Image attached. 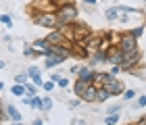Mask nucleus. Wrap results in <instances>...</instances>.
Returning <instances> with one entry per match:
<instances>
[{
    "label": "nucleus",
    "instance_id": "1",
    "mask_svg": "<svg viewBox=\"0 0 146 125\" xmlns=\"http://www.w3.org/2000/svg\"><path fill=\"white\" fill-rule=\"evenodd\" d=\"M54 13H56L58 23H61V25H71V23L77 21V6L73 4V2H67V4L56 6ZM61 25H58V27H61Z\"/></svg>",
    "mask_w": 146,
    "mask_h": 125
},
{
    "label": "nucleus",
    "instance_id": "2",
    "mask_svg": "<svg viewBox=\"0 0 146 125\" xmlns=\"http://www.w3.org/2000/svg\"><path fill=\"white\" fill-rule=\"evenodd\" d=\"M34 23L42 25V27H50V29H56L58 25H61L54 11H46V13H38V15H34Z\"/></svg>",
    "mask_w": 146,
    "mask_h": 125
},
{
    "label": "nucleus",
    "instance_id": "3",
    "mask_svg": "<svg viewBox=\"0 0 146 125\" xmlns=\"http://www.w3.org/2000/svg\"><path fill=\"white\" fill-rule=\"evenodd\" d=\"M71 31H73V42H86L92 36L90 34V27L86 23H82V21L71 23Z\"/></svg>",
    "mask_w": 146,
    "mask_h": 125
},
{
    "label": "nucleus",
    "instance_id": "4",
    "mask_svg": "<svg viewBox=\"0 0 146 125\" xmlns=\"http://www.w3.org/2000/svg\"><path fill=\"white\" fill-rule=\"evenodd\" d=\"M119 50H121L123 54H127V52H138V40L125 31V34H121V38H119Z\"/></svg>",
    "mask_w": 146,
    "mask_h": 125
},
{
    "label": "nucleus",
    "instance_id": "5",
    "mask_svg": "<svg viewBox=\"0 0 146 125\" xmlns=\"http://www.w3.org/2000/svg\"><path fill=\"white\" fill-rule=\"evenodd\" d=\"M138 65H140V50L123 54V61H121V69H123V71H134Z\"/></svg>",
    "mask_w": 146,
    "mask_h": 125
},
{
    "label": "nucleus",
    "instance_id": "6",
    "mask_svg": "<svg viewBox=\"0 0 146 125\" xmlns=\"http://www.w3.org/2000/svg\"><path fill=\"white\" fill-rule=\"evenodd\" d=\"M46 40H48V44H50V46H67V40H69V38H67L61 29L56 27V29H52L50 34L46 36Z\"/></svg>",
    "mask_w": 146,
    "mask_h": 125
},
{
    "label": "nucleus",
    "instance_id": "7",
    "mask_svg": "<svg viewBox=\"0 0 146 125\" xmlns=\"http://www.w3.org/2000/svg\"><path fill=\"white\" fill-rule=\"evenodd\" d=\"M102 88L107 90L111 96H123V92H125V85H123V81H121V79H117V77H113V79H111L109 83H104Z\"/></svg>",
    "mask_w": 146,
    "mask_h": 125
},
{
    "label": "nucleus",
    "instance_id": "8",
    "mask_svg": "<svg viewBox=\"0 0 146 125\" xmlns=\"http://www.w3.org/2000/svg\"><path fill=\"white\" fill-rule=\"evenodd\" d=\"M121 61H123V52L119 50V46H111V48L107 50V63L121 65Z\"/></svg>",
    "mask_w": 146,
    "mask_h": 125
},
{
    "label": "nucleus",
    "instance_id": "9",
    "mask_svg": "<svg viewBox=\"0 0 146 125\" xmlns=\"http://www.w3.org/2000/svg\"><path fill=\"white\" fill-rule=\"evenodd\" d=\"M96 96H98V88L94 83H90L88 88H86V92H84V96L79 98L82 102H96Z\"/></svg>",
    "mask_w": 146,
    "mask_h": 125
},
{
    "label": "nucleus",
    "instance_id": "10",
    "mask_svg": "<svg viewBox=\"0 0 146 125\" xmlns=\"http://www.w3.org/2000/svg\"><path fill=\"white\" fill-rule=\"evenodd\" d=\"M100 44H102V36H90L88 40H86V48H88V52L92 54V52L100 50Z\"/></svg>",
    "mask_w": 146,
    "mask_h": 125
},
{
    "label": "nucleus",
    "instance_id": "11",
    "mask_svg": "<svg viewBox=\"0 0 146 125\" xmlns=\"http://www.w3.org/2000/svg\"><path fill=\"white\" fill-rule=\"evenodd\" d=\"M27 75H29V79L34 81V83L38 85V88H40V85H44V79H42V71H40V69L36 67V65H31V67L27 69Z\"/></svg>",
    "mask_w": 146,
    "mask_h": 125
},
{
    "label": "nucleus",
    "instance_id": "12",
    "mask_svg": "<svg viewBox=\"0 0 146 125\" xmlns=\"http://www.w3.org/2000/svg\"><path fill=\"white\" fill-rule=\"evenodd\" d=\"M44 58H46V63H44L46 69H54V67H58L61 63H65V58L58 56V54H46Z\"/></svg>",
    "mask_w": 146,
    "mask_h": 125
},
{
    "label": "nucleus",
    "instance_id": "13",
    "mask_svg": "<svg viewBox=\"0 0 146 125\" xmlns=\"http://www.w3.org/2000/svg\"><path fill=\"white\" fill-rule=\"evenodd\" d=\"M77 75H79V79H86V81H94V75H96V71L92 69V67H79L77 71Z\"/></svg>",
    "mask_w": 146,
    "mask_h": 125
},
{
    "label": "nucleus",
    "instance_id": "14",
    "mask_svg": "<svg viewBox=\"0 0 146 125\" xmlns=\"http://www.w3.org/2000/svg\"><path fill=\"white\" fill-rule=\"evenodd\" d=\"M113 77H115V75H111V73H102V71H100V73H96V75H94V81H92V83H94L96 88H102V85H104V83H109Z\"/></svg>",
    "mask_w": 146,
    "mask_h": 125
},
{
    "label": "nucleus",
    "instance_id": "15",
    "mask_svg": "<svg viewBox=\"0 0 146 125\" xmlns=\"http://www.w3.org/2000/svg\"><path fill=\"white\" fill-rule=\"evenodd\" d=\"M88 85H90V81H86V79H77L75 83H73V92H75V96H79V98H82Z\"/></svg>",
    "mask_w": 146,
    "mask_h": 125
},
{
    "label": "nucleus",
    "instance_id": "16",
    "mask_svg": "<svg viewBox=\"0 0 146 125\" xmlns=\"http://www.w3.org/2000/svg\"><path fill=\"white\" fill-rule=\"evenodd\" d=\"M90 58H92V63H90V65L107 63V52H102V50H96V52H92V54H90Z\"/></svg>",
    "mask_w": 146,
    "mask_h": 125
},
{
    "label": "nucleus",
    "instance_id": "17",
    "mask_svg": "<svg viewBox=\"0 0 146 125\" xmlns=\"http://www.w3.org/2000/svg\"><path fill=\"white\" fill-rule=\"evenodd\" d=\"M119 9L117 6H111V9H107V13H104V17H107V21H119Z\"/></svg>",
    "mask_w": 146,
    "mask_h": 125
},
{
    "label": "nucleus",
    "instance_id": "18",
    "mask_svg": "<svg viewBox=\"0 0 146 125\" xmlns=\"http://www.w3.org/2000/svg\"><path fill=\"white\" fill-rule=\"evenodd\" d=\"M6 113H9V119H13V123H15V121H21V113L17 110V106L9 104V106H6Z\"/></svg>",
    "mask_w": 146,
    "mask_h": 125
},
{
    "label": "nucleus",
    "instance_id": "19",
    "mask_svg": "<svg viewBox=\"0 0 146 125\" xmlns=\"http://www.w3.org/2000/svg\"><path fill=\"white\" fill-rule=\"evenodd\" d=\"M11 92H13V96H27V90H25V85H21V83H15L11 88Z\"/></svg>",
    "mask_w": 146,
    "mask_h": 125
},
{
    "label": "nucleus",
    "instance_id": "20",
    "mask_svg": "<svg viewBox=\"0 0 146 125\" xmlns=\"http://www.w3.org/2000/svg\"><path fill=\"white\" fill-rule=\"evenodd\" d=\"M29 106L36 110H42V96H29Z\"/></svg>",
    "mask_w": 146,
    "mask_h": 125
},
{
    "label": "nucleus",
    "instance_id": "21",
    "mask_svg": "<svg viewBox=\"0 0 146 125\" xmlns=\"http://www.w3.org/2000/svg\"><path fill=\"white\" fill-rule=\"evenodd\" d=\"M109 98H111V94H109L107 90H104V88H98V96H96V102H107Z\"/></svg>",
    "mask_w": 146,
    "mask_h": 125
},
{
    "label": "nucleus",
    "instance_id": "22",
    "mask_svg": "<svg viewBox=\"0 0 146 125\" xmlns=\"http://www.w3.org/2000/svg\"><path fill=\"white\" fill-rule=\"evenodd\" d=\"M121 102H115V104H111V106L107 108V115H119V113H121Z\"/></svg>",
    "mask_w": 146,
    "mask_h": 125
},
{
    "label": "nucleus",
    "instance_id": "23",
    "mask_svg": "<svg viewBox=\"0 0 146 125\" xmlns=\"http://www.w3.org/2000/svg\"><path fill=\"white\" fill-rule=\"evenodd\" d=\"M50 108H52V96H42V110L46 113Z\"/></svg>",
    "mask_w": 146,
    "mask_h": 125
},
{
    "label": "nucleus",
    "instance_id": "24",
    "mask_svg": "<svg viewBox=\"0 0 146 125\" xmlns=\"http://www.w3.org/2000/svg\"><path fill=\"white\" fill-rule=\"evenodd\" d=\"M144 31H146V29H144V25H140V27H131V29L127 31V34H129V36H134L136 40H138V38H140V36L144 34Z\"/></svg>",
    "mask_w": 146,
    "mask_h": 125
},
{
    "label": "nucleus",
    "instance_id": "25",
    "mask_svg": "<svg viewBox=\"0 0 146 125\" xmlns=\"http://www.w3.org/2000/svg\"><path fill=\"white\" fill-rule=\"evenodd\" d=\"M27 79H29V75H27V73H17V75H15V83L25 85V83H29Z\"/></svg>",
    "mask_w": 146,
    "mask_h": 125
},
{
    "label": "nucleus",
    "instance_id": "26",
    "mask_svg": "<svg viewBox=\"0 0 146 125\" xmlns=\"http://www.w3.org/2000/svg\"><path fill=\"white\" fill-rule=\"evenodd\" d=\"M0 23H4L6 27H13V17L6 15V13H2V15H0Z\"/></svg>",
    "mask_w": 146,
    "mask_h": 125
},
{
    "label": "nucleus",
    "instance_id": "27",
    "mask_svg": "<svg viewBox=\"0 0 146 125\" xmlns=\"http://www.w3.org/2000/svg\"><path fill=\"white\" fill-rule=\"evenodd\" d=\"M117 123H119V115H107L104 125H117Z\"/></svg>",
    "mask_w": 146,
    "mask_h": 125
},
{
    "label": "nucleus",
    "instance_id": "28",
    "mask_svg": "<svg viewBox=\"0 0 146 125\" xmlns=\"http://www.w3.org/2000/svg\"><path fill=\"white\" fill-rule=\"evenodd\" d=\"M25 90H27V96H36L38 85H36V83H25Z\"/></svg>",
    "mask_w": 146,
    "mask_h": 125
},
{
    "label": "nucleus",
    "instance_id": "29",
    "mask_svg": "<svg viewBox=\"0 0 146 125\" xmlns=\"http://www.w3.org/2000/svg\"><path fill=\"white\" fill-rule=\"evenodd\" d=\"M134 98H136V90H125L123 92V100H134Z\"/></svg>",
    "mask_w": 146,
    "mask_h": 125
},
{
    "label": "nucleus",
    "instance_id": "30",
    "mask_svg": "<svg viewBox=\"0 0 146 125\" xmlns=\"http://www.w3.org/2000/svg\"><path fill=\"white\" fill-rule=\"evenodd\" d=\"M42 90H44V92H52V90H54V81H52V79H48V81H44V85H42Z\"/></svg>",
    "mask_w": 146,
    "mask_h": 125
},
{
    "label": "nucleus",
    "instance_id": "31",
    "mask_svg": "<svg viewBox=\"0 0 146 125\" xmlns=\"http://www.w3.org/2000/svg\"><path fill=\"white\" fill-rule=\"evenodd\" d=\"M146 106V96H140L136 100V104H134V108H144Z\"/></svg>",
    "mask_w": 146,
    "mask_h": 125
},
{
    "label": "nucleus",
    "instance_id": "32",
    "mask_svg": "<svg viewBox=\"0 0 146 125\" xmlns=\"http://www.w3.org/2000/svg\"><path fill=\"white\" fill-rule=\"evenodd\" d=\"M121 71H123V69H121V65H113V67H111V71H109V73L117 77L119 73H121Z\"/></svg>",
    "mask_w": 146,
    "mask_h": 125
},
{
    "label": "nucleus",
    "instance_id": "33",
    "mask_svg": "<svg viewBox=\"0 0 146 125\" xmlns=\"http://www.w3.org/2000/svg\"><path fill=\"white\" fill-rule=\"evenodd\" d=\"M23 54H25V56H38V54H36V50H34V48H31V46H25V50H23Z\"/></svg>",
    "mask_w": 146,
    "mask_h": 125
},
{
    "label": "nucleus",
    "instance_id": "34",
    "mask_svg": "<svg viewBox=\"0 0 146 125\" xmlns=\"http://www.w3.org/2000/svg\"><path fill=\"white\" fill-rule=\"evenodd\" d=\"M58 85H61V88H67L69 85V79H65V77H58V81H56Z\"/></svg>",
    "mask_w": 146,
    "mask_h": 125
},
{
    "label": "nucleus",
    "instance_id": "35",
    "mask_svg": "<svg viewBox=\"0 0 146 125\" xmlns=\"http://www.w3.org/2000/svg\"><path fill=\"white\" fill-rule=\"evenodd\" d=\"M136 125H146V115H144V117H140V119L136 121Z\"/></svg>",
    "mask_w": 146,
    "mask_h": 125
},
{
    "label": "nucleus",
    "instance_id": "36",
    "mask_svg": "<svg viewBox=\"0 0 146 125\" xmlns=\"http://www.w3.org/2000/svg\"><path fill=\"white\" fill-rule=\"evenodd\" d=\"M79 102H82V100H71V102H69V106H71V108H75V106H79Z\"/></svg>",
    "mask_w": 146,
    "mask_h": 125
},
{
    "label": "nucleus",
    "instance_id": "37",
    "mask_svg": "<svg viewBox=\"0 0 146 125\" xmlns=\"http://www.w3.org/2000/svg\"><path fill=\"white\" fill-rule=\"evenodd\" d=\"M31 125H44V121H42V119H34V123H31Z\"/></svg>",
    "mask_w": 146,
    "mask_h": 125
},
{
    "label": "nucleus",
    "instance_id": "38",
    "mask_svg": "<svg viewBox=\"0 0 146 125\" xmlns=\"http://www.w3.org/2000/svg\"><path fill=\"white\" fill-rule=\"evenodd\" d=\"M84 2H86V4H90V6H94V4H96V0H84Z\"/></svg>",
    "mask_w": 146,
    "mask_h": 125
},
{
    "label": "nucleus",
    "instance_id": "39",
    "mask_svg": "<svg viewBox=\"0 0 146 125\" xmlns=\"http://www.w3.org/2000/svg\"><path fill=\"white\" fill-rule=\"evenodd\" d=\"M4 67H6V63H2V61H0V71H2Z\"/></svg>",
    "mask_w": 146,
    "mask_h": 125
},
{
    "label": "nucleus",
    "instance_id": "40",
    "mask_svg": "<svg viewBox=\"0 0 146 125\" xmlns=\"http://www.w3.org/2000/svg\"><path fill=\"white\" fill-rule=\"evenodd\" d=\"M13 125H23V123H21V121H15V123H13Z\"/></svg>",
    "mask_w": 146,
    "mask_h": 125
},
{
    "label": "nucleus",
    "instance_id": "41",
    "mask_svg": "<svg viewBox=\"0 0 146 125\" xmlns=\"http://www.w3.org/2000/svg\"><path fill=\"white\" fill-rule=\"evenodd\" d=\"M144 29H146V21H144Z\"/></svg>",
    "mask_w": 146,
    "mask_h": 125
},
{
    "label": "nucleus",
    "instance_id": "42",
    "mask_svg": "<svg viewBox=\"0 0 146 125\" xmlns=\"http://www.w3.org/2000/svg\"><path fill=\"white\" fill-rule=\"evenodd\" d=\"M0 110H2V108H0Z\"/></svg>",
    "mask_w": 146,
    "mask_h": 125
}]
</instances>
